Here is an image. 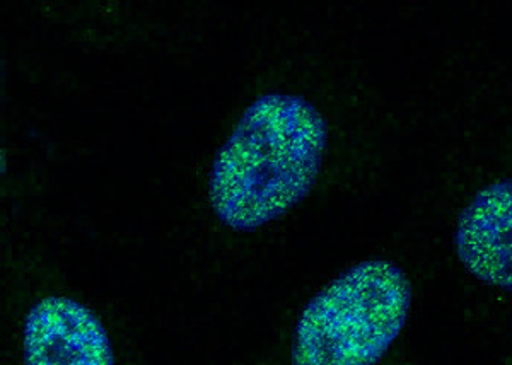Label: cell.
<instances>
[{"mask_svg": "<svg viewBox=\"0 0 512 365\" xmlns=\"http://www.w3.org/2000/svg\"><path fill=\"white\" fill-rule=\"evenodd\" d=\"M328 142L325 118L296 94L270 93L241 116L217 154L210 207L234 231L279 219L315 185Z\"/></svg>", "mask_w": 512, "mask_h": 365, "instance_id": "1", "label": "cell"}, {"mask_svg": "<svg viewBox=\"0 0 512 365\" xmlns=\"http://www.w3.org/2000/svg\"><path fill=\"white\" fill-rule=\"evenodd\" d=\"M410 306L402 268L386 260L357 263L304 308L292 365H376L405 328Z\"/></svg>", "mask_w": 512, "mask_h": 365, "instance_id": "2", "label": "cell"}, {"mask_svg": "<svg viewBox=\"0 0 512 365\" xmlns=\"http://www.w3.org/2000/svg\"><path fill=\"white\" fill-rule=\"evenodd\" d=\"M23 352L26 365H115L99 319L67 297H47L31 309Z\"/></svg>", "mask_w": 512, "mask_h": 365, "instance_id": "3", "label": "cell"}, {"mask_svg": "<svg viewBox=\"0 0 512 365\" xmlns=\"http://www.w3.org/2000/svg\"><path fill=\"white\" fill-rule=\"evenodd\" d=\"M454 246L473 277L512 290V180L473 197L456 224Z\"/></svg>", "mask_w": 512, "mask_h": 365, "instance_id": "4", "label": "cell"}]
</instances>
